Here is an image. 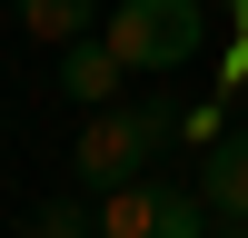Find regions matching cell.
<instances>
[{
  "label": "cell",
  "mask_w": 248,
  "mask_h": 238,
  "mask_svg": "<svg viewBox=\"0 0 248 238\" xmlns=\"http://www.w3.org/2000/svg\"><path fill=\"white\" fill-rule=\"evenodd\" d=\"M199 208H209V198L129 178V189H109V198H99V238H199Z\"/></svg>",
  "instance_id": "cell-3"
},
{
  "label": "cell",
  "mask_w": 248,
  "mask_h": 238,
  "mask_svg": "<svg viewBox=\"0 0 248 238\" xmlns=\"http://www.w3.org/2000/svg\"><path fill=\"white\" fill-rule=\"evenodd\" d=\"M109 50L129 70H179V60L209 50V0H119Z\"/></svg>",
  "instance_id": "cell-2"
},
{
  "label": "cell",
  "mask_w": 248,
  "mask_h": 238,
  "mask_svg": "<svg viewBox=\"0 0 248 238\" xmlns=\"http://www.w3.org/2000/svg\"><path fill=\"white\" fill-rule=\"evenodd\" d=\"M20 20H30L40 40H60V50H70V40L99 30V0H20Z\"/></svg>",
  "instance_id": "cell-6"
},
{
  "label": "cell",
  "mask_w": 248,
  "mask_h": 238,
  "mask_svg": "<svg viewBox=\"0 0 248 238\" xmlns=\"http://www.w3.org/2000/svg\"><path fill=\"white\" fill-rule=\"evenodd\" d=\"M229 79H248V30H238V40H229Z\"/></svg>",
  "instance_id": "cell-8"
},
{
  "label": "cell",
  "mask_w": 248,
  "mask_h": 238,
  "mask_svg": "<svg viewBox=\"0 0 248 238\" xmlns=\"http://www.w3.org/2000/svg\"><path fill=\"white\" fill-rule=\"evenodd\" d=\"M30 238H99V218L79 208V198H40V228Z\"/></svg>",
  "instance_id": "cell-7"
},
{
  "label": "cell",
  "mask_w": 248,
  "mask_h": 238,
  "mask_svg": "<svg viewBox=\"0 0 248 238\" xmlns=\"http://www.w3.org/2000/svg\"><path fill=\"white\" fill-rule=\"evenodd\" d=\"M159 139H179V99H109V109H90L70 169H79V189L109 198V189H129V178L159 159Z\"/></svg>",
  "instance_id": "cell-1"
},
{
  "label": "cell",
  "mask_w": 248,
  "mask_h": 238,
  "mask_svg": "<svg viewBox=\"0 0 248 238\" xmlns=\"http://www.w3.org/2000/svg\"><path fill=\"white\" fill-rule=\"evenodd\" d=\"M119 79H129V60L109 50V30H90V40H70V50H60V99H79V109H109Z\"/></svg>",
  "instance_id": "cell-4"
},
{
  "label": "cell",
  "mask_w": 248,
  "mask_h": 238,
  "mask_svg": "<svg viewBox=\"0 0 248 238\" xmlns=\"http://www.w3.org/2000/svg\"><path fill=\"white\" fill-rule=\"evenodd\" d=\"M199 198H209V218H238V228H248V129L209 139V169H199Z\"/></svg>",
  "instance_id": "cell-5"
},
{
  "label": "cell",
  "mask_w": 248,
  "mask_h": 238,
  "mask_svg": "<svg viewBox=\"0 0 248 238\" xmlns=\"http://www.w3.org/2000/svg\"><path fill=\"white\" fill-rule=\"evenodd\" d=\"M218 238H248V228H238V218H229V228H218Z\"/></svg>",
  "instance_id": "cell-9"
}]
</instances>
